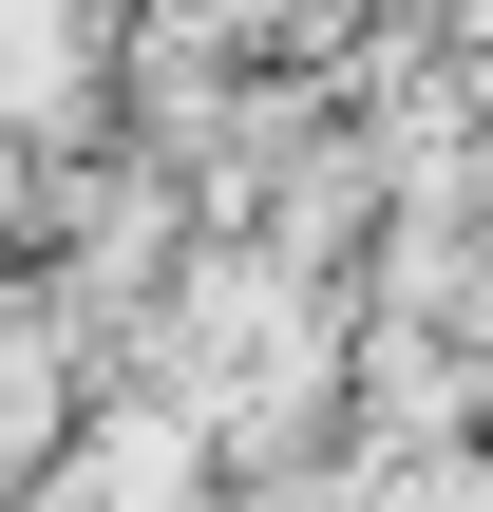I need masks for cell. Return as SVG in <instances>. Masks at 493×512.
Returning a JSON list of instances; mask_svg holds the SVG:
<instances>
[{
	"label": "cell",
	"instance_id": "obj_1",
	"mask_svg": "<svg viewBox=\"0 0 493 512\" xmlns=\"http://www.w3.org/2000/svg\"><path fill=\"white\" fill-rule=\"evenodd\" d=\"M76 512H209L190 418H95V437H76Z\"/></svg>",
	"mask_w": 493,
	"mask_h": 512
},
{
	"label": "cell",
	"instance_id": "obj_2",
	"mask_svg": "<svg viewBox=\"0 0 493 512\" xmlns=\"http://www.w3.org/2000/svg\"><path fill=\"white\" fill-rule=\"evenodd\" d=\"M285 19H304V0H171V38H190V57H228V38H285Z\"/></svg>",
	"mask_w": 493,
	"mask_h": 512
}]
</instances>
